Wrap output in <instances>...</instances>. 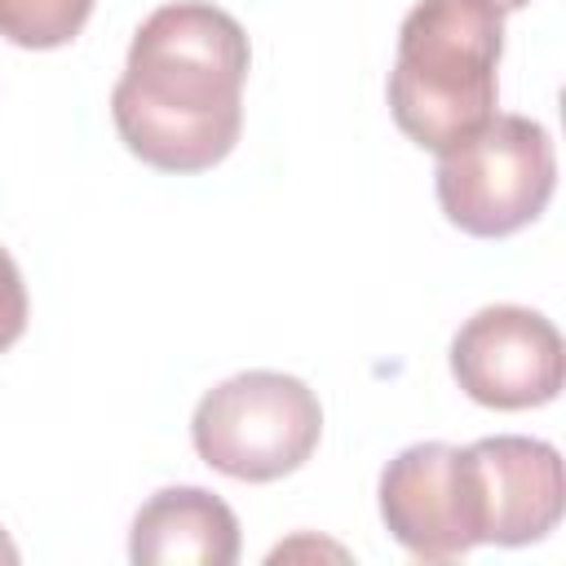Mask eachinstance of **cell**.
I'll return each mask as SVG.
<instances>
[{"instance_id":"obj_1","label":"cell","mask_w":566,"mask_h":566,"mask_svg":"<svg viewBox=\"0 0 566 566\" xmlns=\"http://www.w3.org/2000/svg\"><path fill=\"white\" fill-rule=\"evenodd\" d=\"M252 66L234 13L208 0L159 4L128 44L111 88L119 142L159 172L221 164L243 128V80Z\"/></svg>"},{"instance_id":"obj_2","label":"cell","mask_w":566,"mask_h":566,"mask_svg":"<svg viewBox=\"0 0 566 566\" xmlns=\"http://www.w3.org/2000/svg\"><path fill=\"white\" fill-rule=\"evenodd\" d=\"M504 13L491 0H416L389 71L394 124L442 155L495 115Z\"/></svg>"},{"instance_id":"obj_3","label":"cell","mask_w":566,"mask_h":566,"mask_svg":"<svg viewBox=\"0 0 566 566\" xmlns=\"http://www.w3.org/2000/svg\"><path fill=\"white\" fill-rule=\"evenodd\" d=\"M318 438V394L301 376L265 367L212 385L190 416L199 460L234 482H274L296 473L314 455Z\"/></svg>"},{"instance_id":"obj_4","label":"cell","mask_w":566,"mask_h":566,"mask_svg":"<svg viewBox=\"0 0 566 566\" xmlns=\"http://www.w3.org/2000/svg\"><path fill=\"white\" fill-rule=\"evenodd\" d=\"M433 190L455 230L473 239L517 234L557 190L553 133L531 115H491L473 137L438 155Z\"/></svg>"},{"instance_id":"obj_5","label":"cell","mask_w":566,"mask_h":566,"mask_svg":"<svg viewBox=\"0 0 566 566\" xmlns=\"http://www.w3.org/2000/svg\"><path fill=\"white\" fill-rule=\"evenodd\" d=\"M455 385L495 411L544 407L562 394V332L526 305H482L451 336Z\"/></svg>"},{"instance_id":"obj_6","label":"cell","mask_w":566,"mask_h":566,"mask_svg":"<svg viewBox=\"0 0 566 566\" xmlns=\"http://www.w3.org/2000/svg\"><path fill=\"white\" fill-rule=\"evenodd\" d=\"M380 517L420 562H455L482 544L469 451L451 442L402 447L380 473Z\"/></svg>"},{"instance_id":"obj_7","label":"cell","mask_w":566,"mask_h":566,"mask_svg":"<svg viewBox=\"0 0 566 566\" xmlns=\"http://www.w3.org/2000/svg\"><path fill=\"white\" fill-rule=\"evenodd\" d=\"M464 451L473 469L482 544L522 548L544 539L562 522L566 473H562V451L553 442L495 433V438H478Z\"/></svg>"},{"instance_id":"obj_8","label":"cell","mask_w":566,"mask_h":566,"mask_svg":"<svg viewBox=\"0 0 566 566\" xmlns=\"http://www.w3.org/2000/svg\"><path fill=\"white\" fill-rule=\"evenodd\" d=\"M128 557L137 566H234L239 517L203 486H164L137 509Z\"/></svg>"},{"instance_id":"obj_9","label":"cell","mask_w":566,"mask_h":566,"mask_svg":"<svg viewBox=\"0 0 566 566\" xmlns=\"http://www.w3.org/2000/svg\"><path fill=\"white\" fill-rule=\"evenodd\" d=\"M93 13V0H0V35L18 49H62Z\"/></svg>"},{"instance_id":"obj_10","label":"cell","mask_w":566,"mask_h":566,"mask_svg":"<svg viewBox=\"0 0 566 566\" xmlns=\"http://www.w3.org/2000/svg\"><path fill=\"white\" fill-rule=\"evenodd\" d=\"M27 314H31V301H27L22 270L9 256V248H0V354L27 332Z\"/></svg>"},{"instance_id":"obj_11","label":"cell","mask_w":566,"mask_h":566,"mask_svg":"<svg viewBox=\"0 0 566 566\" xmlns=\"http://www.w3.org/2000/svg\"><path fill=\"white\" fill-rule=\"evenodd\" d=\"M0 562H9V566L18 562V544H13L9 535H4V526H0Z\"/></svg>"},{"instance_id":"obj_12","label":"cell","mask_w":566,"mask_h":566,"mask_svg":"<svg viewBox=\"0 0 566 566\" xmlns=\"http://www.w3.org/2000/svg\"><path fill=\"white\" fill-rule=\"evenodd\" d=\"M491 4H495V9H500V13H509V9H526V4H531V0H491Z\"/></svg>"}]
</instances>
